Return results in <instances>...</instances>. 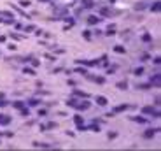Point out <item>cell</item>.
<instances>
[{"instance_id":"1","label":"cell","mask_w":161,"mask_h":151,"mask_svg":"<svg viewBox=\"0 0 161 151\" xmlns=\"http://www.w3.org/2000/svg\"><path fill=\"white\" fill-rule=\"evenodd\" d=\"M142 113H144V114H152L154 118H159V111L152 109L151 105H147V107H144V109H142Z\"/></svg>"},{"instance_id":"2","label":"cell","mask_w":161,"mask_h":151,"mask_svg":"<svg viewBox=\"0 0 161 151\" xmlns=\"http://www.w3.org/2000/svg\"><path fill=\"white\" fill-rule=\"evenodd\" d=\"M75 109H79V111L89 109V102H80V104H75Z\"/></svg>"},{"instance_id":"3","label":"cell","mask_w":161,"mask_h":151,"mask_svg":"<svg viewBox=\"0 0 161 151\" xmlns=\"http://www.w3.org/2000/svg\"><path fill=\"white\" fill-rule=\"evenodd\" d=\"M156 132H158V128H151V130H147L145 134H144V137H145V139H151V137L156 135Z\"/></svg>"},{"instance_id":"4","label":"cell","mask_w":161,"mask_h":151,"mask_svg":"<svg viewBox=\"0 0 161 151\" xmlns=\"http://www.w3.org/2000/svg\"><path fill=\"white\" fill-rule=\"evenodd\" d=\"M7 123H11V118L5 114H0V125H7Z\"/></svg>"},{"instance_id":"5","label":"cell","mask_w":161,"mask_h":151,"mask_svg":"<svg viewBox=\"0 0 161 151\" xmlns=\"http://www.w3.org/2000/svg\"><path fill=\"white\" fill-rule=\"evenodd\" d=\"M88 23H89V25H96V23H100V18H96V16H89V18H88Z\"/></svg>"},{"instance_id":"6","label":"cell","mask_w":161,"mask_h":151,"mask_svg":"<svg viewBox=\"0 0 161 151\" xmlns=\"http://www.w3.org/2000/svg\"><path fill=\"white\" fill-rule=\"evenodd\" d=\"M96 104L98 105H107V99H105V97H96Z\"/></svg>"},{"instance_id":"7","label":"cell","mask_w":161,"mask_h":151,"mask_svg":"<svg viewBox=\"0 0 161 151\" xmlns=\"http://www.w3.org/2000/svg\"><path fill=\"white\" fill-rule=\"evenodd\" d=\"M116 86H117L119 90H126V88H128V83H126V81H119Z\"/></svg>"},{"instance_id":"8","label":"cell","mask_w":161,"mask_h":151,"mask_svg":"<svg viewBox=\"0 0 161 151\" xmlns=\"http://www.w3.org/2000/svg\"><path fill=\"white\" fill-rule=\"evenodd\" d=\"M147 5H145V2H138V4H135V11H142V9H145Z\"/></svg>"},{"instance_id":"9","label":"cell","mask_w":161,"mask_h":151,"mask_svg":"<svg viewBox=\"0 0 161 151\" xmlns=\"http://www.w3.org/2000/svg\"><path fill=\"white\" fill-rule=\"evenodd\" d=\"M151 83L154 84V86H159V74H156L152 79H151Z\"/></svg>"},{"instance_id":"10","label":"cell","mask_w":161,"mask_h":151,"mask_svg":"<svg viewBox=\"0 0 161 151\" xmlns=\"http://www.w3.org/2000/svg\"><path fill=\"white\" fill-rule=\"evenodd\" d=\"M40 102H42V100H39V99H30V100H28V104H30V105H39Z\"/></svg>"},{"instance_id":"11","label":"cell","mask_w":161,"mask_h":151,"mask_svg":"<svg viewBox=\"0 0 161 151\" xmlns=\"http://www.w3.org/2000/svg\"><path fill=\"white\" fill-rule=\"evenodd\" d=\"M89 79H93V81L98 83V84H103V83H105V79H103V77H89Z\"/></svg>"},{"instance_id":"12","label":"cell","mask_w":161,"mask_h":151,"mask_svg":"<svg viewBox=\"0 0 161 151\" xmlns=\"http://www.w3.org/2000/svg\"><path fill=\"white\" fill-rule=\"evenodd\" d=\"M151 11H152V12H158L159 11V2H154V5H151Z\"/></svg>"},{"instance_id":"13","label":"cell","mask_w":161,"mask_h":151,"mask_svg":"<svg viewBox=\"0 0 161 151\" xmlns=\"http://www.w3.org/2000/svg\"><path fill=\"white\" fill-rule=\"evenodd\" d=\"M124 109H128V105H117V107L114 109V113H121V111H124Z\"/></svg>"},{"instance_id":"14","label":"cell","mask_w":161,"mask_h":151,"mask_svg":"<svg viewBox=\"0 0 161 151\" xmlns=\"http://www.w3.org/2000/svg\"><path fill=\"white\" fill-rule=\"evenodd\" d=\"M137 88H138V90H149L151 84H137Z\"/></svg>"},{"instance_id":"15","label":"cell","mask_w":161,"mask_h":151,"mask_svg":"<svg viewBox=\"0 0 161 151\" xmlns=\"http://www.w3.org/2000/svg\"><path fill=\"white\" fill-rule=\"evenodd\" d=\"M133 72H135V76H142V74H144V67H138V69L133 70Z\"/></svg>"},{"instance_id":"16","label":"cell","mask_w":161,"mask_h":151,"mask_svg":"<svg viewBox=\"0 0 161 151\" xmlns=\"http://www.w3.org/2000/svg\"><path fill=\"white\" fill-rule=\"evenodd\" d=\"M12 105H14L16 109H23V102H19V100H18V102H12Z\"/></svg>"},{"instance_id":"17","label":"cell","mask_w":161,"mask_h":151,"mask_svg":"<svg viewBox=\"0 0 161 151\" xmlns=\"http://www.w3.org/2000/svg\"><path fill=\"white\" fill-rule=\"evenodd\" d=\"M84 7H93V0H82Z\"/></svg>"},{"instance_id":"18","label":"cell","mask_w":161,"mask_h":151,"mask_svg":"<svg viewBox=\"0 0 161 151\" xmlns=\"http://www.w3.org/2000/svg\"><path fill=\"white\" fill-rule=\"evenodd\" d=\"M114 51H116V53H124L126 49H124L123 46H116V47H114Z\"/></svg>"},{"instance_id":"19","label":"cell","mask_w":161,"mask_h":151,"mask_svg":"<svg viewBox=\"0 0 161 151\" xmlns=\"http://www.w3.org/2000/svg\"><path fill=\"white\" fill-rule=\"evenodd\" d=\"M25 74H28V76H35V70H33V69H26V67H25Z\"/></svg>"},{"instance_id":"20","label":"cell","mask_w":161,"mask_h":151,"mask_svg":"<svg viewBox=\"0 0 161 151\" xmlns=\"http://www.w3.org/2000/svg\"><path fill=\"white\" fill-rule=\"evenodd\" d=\"M19 5H21V7H28V5H30V0H21Z\"/></svg>"},{"instance_id":"21","label":"cell","mask_w":161,"mask_h":151,"mask_svg":"<svg viewBox=\"0 0 161 151\" xmlns=\"http://www.w3.org/2000/svg\"><path fill=\"white\" fill-rule=\"evenodd\" d=\"M91 130L93 132H100V127H98L96 123H93V125H91Z\"/></svg>"},{"instance_id":"22","label":"cell","mask_w":161,"mask_h":151,"mask_svg":"<svg viewBox=\"0 0 161 151\" xmlns=\"http://www.w3.org/2000/svg\"><path fill=\"white\" fill-rule=\"evenodd\" d=\"M82 35H84V39H88V41L91 39V33H89V30H86V32H82Z\"/></svg>"},{"instance_id":"23","label":"cell","mask_w":161,"mask_h":151,"mask_svg":"<svg viewBox=\"0 0 161 151\" xmlns=\"http://www.w3.org/2000/svg\"><path fill=\"white\" fill-rule=\"evenodd\" d=\"M74 121L77 123V125H80V123H82V118H80V116H75V118H74Z\"/></svg>"},{"instance_id":"24","label":"cell","mask_w":161,"mask_h":151,"mask_svg":"<svg viewBox=\"0 0 161 151\" xmlns=\"http://www.w3.org/2000/svg\"><path fill=\"white\" fill-rule=\"evenodd\" d=\"M32 30H35V26H33V25H28V26L25 28V32H32Z\"/></svg>"},{"instance_id":"25","label":"cell","mask_w":161,"mask_h":151,"mask_svg":"<svg viewBox=\"0 0 161 151\" xmlns=\"http://www.w3.org/2000/svg\"><path fill=\"white\" fill-rule=\"evenodd\" d=\"M77 97H88V93H82V91H74Z\"/></svg>"},{"instance_id":"26","label":"cell","mask_w":161,"mask_h":151,"mask_svg":"<svg viewBox=\"0 0 161 151\" xmlns=\"http://www.w3.org/2000/svg\"><path fill=\"white\" fill-rule=\"evenodd\" d=\"M30 60H32V65H33V67H39V60H33V58H30Z\"/></svg>"},{"instance_id":"27","label":"cell","mask_w":161,"mask_h":151,"mask_svg":"<svg viewBox=\"0 0 161 151\" xmlns=\"http://www.w3.org/2000/svg\"><path fill=\"white\" fill-rule=\"evenodd\" d=\"M142 39H144V41H151V35H149V33H145V35H144Z\"/></svg>"},{"instance_id":"28","label":"cell","mask_w":161,"mask_h":151,"mask_svg":"<svg viewBox=\"0 0 161 151\" xmlns=\"http://www.w3.org/2000/svg\"><path fill=\"white\" fill-rule=\"evenodd\" d=\"M77 72H79V74H84V76L88 74V72H86V70H84V69H77Z\"/></svg>"},{"instance_id":"29","label":"cell","mask_w":161,"mask_h":151,"mask_svg":"<svg viewBox=\"0 0 161 151\" xmlns=\"http://www.w3.org/2000/svg\"><path fill=\"white\" fill-rule=\"evenodd\" d=\"M4 105H7V100H0V107H4Z\"/></svg>"},{"instance_id":"30","label":"cell","mask_w":161,"mask_h":151,"mask_svg":"<svg viewBox=\"0 0 161 151\" xmlns=\"http://www.w3.org/2000/svg\"><path fill=\"white\" fill-rule=\"evenodd\" d=\"M109 2H110V4H114V2H116V0H109Z\"/></svg>"},{"instance_id":"31","label":"cell","mask_w":161,"mask_h":151,"mask_svg":"<svg viewBox=\"0 0 161 151\" xmlns=\"http://www.w3.org/2000/svg\"><path fill=\"white\" fill-rule=\"evenodd\" d=\"M39 2H47V0H39Z\"/></svg>"},{"instance_id":"32","label":"cell","mask_w":161,"mask_h":151,"mask_svg":"<svg viewBox=\"0 0 161 151\" xmlns=\"http://www.w3.org/2000/svg\"><path fill=\"white\" fill-rule=\"evenodd\" d=\"M2 21H4V19H2V18H0V23H2Z\"/></svg>"}]
</instances>
